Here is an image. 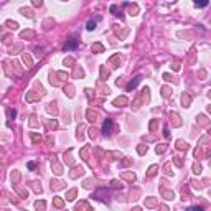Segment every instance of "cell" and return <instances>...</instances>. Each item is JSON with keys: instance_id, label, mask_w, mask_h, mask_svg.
<instances>
[{"instance_id": "cell-1", "label": "cell", "mask_w": 211, "mask_h": 211, "mask_svg": "<svg viewBox=\"0 0 211 211\" xmlns=\"http://www.w3.org/2000/svg\"><path fill=\"white\" fill-rule=\"evenodd\" d=\"M76 46H78V40H76V38H71V40H69V43H66V45H64V50H66V51H69V50H74Z\"/></svg>"}, {"instance_id": "cell-2", "label": "cell", "mask_w": 211, "mask_h": 211, "mask_svg": "<svg viewBox=\"0 0 211 211\" xmlns=\"http://www.w3.org/2000/svg\"><path fill=\"white\" fill-rule=\"evenodd\" d=\"M111 129H112L111 119H106V122H104V134H111Z\"/></svg>"}, {"instance_id": "cell-3", "label": "cell", "mask_w": 211, "mask_h": 211, "mask_svg": "<svg viewBox=\"0 0 211 211\" xmlns=\"http://www.w3.org/2000/svg\"><path fill=\"white\" fill-rule=\"evenodd\" d=\"M139 81H140V78H135V81H134V83H130V84H129V86H127V89H129V91H130L132 87H135V84L139 83Z\"/></svg>"}, {"instance_id": "cell-4", "label": "cell", "mask_w": 211, "mask_h": 211, "mask_svg": "<svg viewBox=\"0 0 211 211\" xmlns=\"http://www.w3.org/2000/svg\"><path fill=\"white\" fill-rule=\"evenodd\" d=\"M186 211H203V208L201 206H190Z\"/></svg>"}, {"instance_id": "cell-5", "label": "cell", "mask_w": 211, "mask_h": 211, "mask_svg": "<svg viewBox=\"0 0 211 211\" xmlns=\"http://www.w3.org/2000/svg\"><path fill=\"white\" fill-rule=\"evenodd\" d=\"M87 28H89V30H94V28H96V21H89V23H87Z\"/></svg>"}, {"instance_id": "cell-6", "label": "cell", "mask_w": 211, "mask_h": 211, "mask_svg": "<svg viewBox=\"0 0 211 211\" xmlns=\"http://www.w3.org/2000/svg\"><path fill=\"white\" fill-rule=\"evenodd\" d=\"M43 206H45V203H36V208H38V210H40V208H43Z\"/></svg>"}, {"instance_id": "cell-7", "label": "cell", "mask_w": 211, "mask_h": 211, "mask_svg": "<svg viewBox=\"0 0 211 211\" xmlns=\"http://www.w3.org/2000/svg\"><path fill=\"white\" fill-rule=\"evenodd\" d=\"M28 168H31V170L35 168V163H33V162H30V163H28Z\"/></svg>"}]
</instances>
